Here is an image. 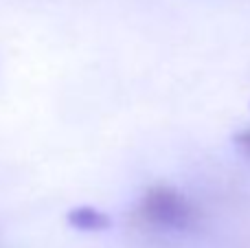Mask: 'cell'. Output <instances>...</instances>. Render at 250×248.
I'll return each mask as SVG.
<instances>
[{"label": "cell", "instance_id": "obj_3", "mask_svg": "<svg viewBox=\"0 0 250 248\" xmlns=\"http://www.w3.org/2000/svg\"><path fill=\"white\" fill-rule=\"evenodd\" d=\"M235 143H237V147L242 149V152H246L250 156V130L239 132V134L235 136Z\"/></svg>", "mask_w": 250, "mask_h": 248}, {"label": "cell", "instance_id": "obj_2", "mask_svg": "<svg viewBox=\"0 0 250 248\" xmlns=\"http://www.w3.org/2000/svg\"><path fill=\"white\" fill-rule=\"evenodd\" d=\"M68 224L77 231H105L110 228L112 220L108 213L95 209V207H77V209L68 211Z\"/></svg>", "mask_w": 250, "mask_h": 248}, {"label": "cell", "instance_id": "obj_1", "mask_svg": "<svg viewBox=\"0 0 250 248\" xmlns=\"http://www.w3.org/2000/svg\"><path fill=\"white\" fill-rule=\"evenodd\" d=\"M138 218L163 231H187L195 224L198 211L182 193L171 187H154L143 196L138 205Z\"/></svg>", "mask_w": 250, "mask_h": 248}]
</instances>
